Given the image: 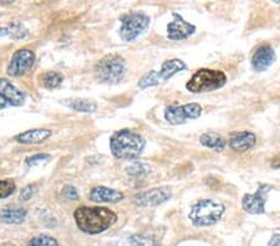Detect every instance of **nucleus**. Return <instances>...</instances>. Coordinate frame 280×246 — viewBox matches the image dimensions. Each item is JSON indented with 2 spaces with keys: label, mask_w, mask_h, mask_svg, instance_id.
Here are the masks:
<instances>
[{
  "label": "nucleus",
  "mask_w": 280,
  "mask_h": 246,
  "mask_svg": "<svg viewBox=\"0 0 280 246\" xmlns=\"http://www.w3.org/2000/svg\"><path fill=\"white\" fill-rule=\"evenodd\" d=\"M125 246H160L158 242L149 235H133L128 237Z\"/></svg>",
  "instance_id": "23"
},
{
  "label": "nucleus",
  "mask_w": 280,
  "mask_h": 246,
  "mask_svg": "<svg viewBox=\"0 0 280 246\" xmlns=\"http://www.w3.org/2000/svg\"><path fill=\"white\" fill-rule=\"evenodd\" d=\"M271 167H273V168H280V156L275 157V158L271 161Z\"/></svg>",
  "instance_id": "30"
},
{
  "label": "nucleus",
  "mask_w": 280,
  "mask_h": 246,
  "mask_svg": "<svg viewBox=\"0 0 280 246\" xmlns=\"http://www.w3.org/2000/svg\"><path fill=\"white\" fill-rule=\"evenodd\" d=\"M8 106V102L5 101L4 97L2 96V93H0V109L2 108H5V107Z\"/></svg>",
  "instance_id": "31"
},
{
  "label": "nucleus",
  "mask_w": 280,
  "mask_h": 246,
  "mask_svg": "<svg viewBox=\"0 0 280 246\" xmlns=\"http://www.w3.org/2000/svg\"><path fill=\"white\" fill-rule=\"evenodd\" d=\"M187 69V65L184 64L182 60L173 59L168 60V61L163 62L162 67L160 71L152 70L149 74H146L144 77L139 80L138 87L139 88H147L152 87V86H157L160 83H165L170 80L172 76L178 74L179 71H183Z\"/></svg>",
  "instance_id": "6"
},
{
  "label": "nucleus",
  "mask_w": 280,
  "mask_h": 246,
  "mask_svg": "<svg viewBox=\"0 0 280 246\" xmlns=\"http://www.w3.org/2000/svg\"><path fill=\"white\" fill-rule=\"evenodd\" d=\"M51 135L50 130H30L20 133L17 137V141L23 145H38L51 137Z\"/></svg>",
  "instance_id": "17"
},
{
  "label": "nucleus",
  "mask_w": 280,
  "mask_h": 246,
  "mask_svg": "<svg viewBox=\"0 0 280 246\" xmlns=\"http://www.w3.org/2000/svg\"><path fill=\"white\" fill-rule=\"evenodd\" d=\"M0 35L9 36L13 40H19L28 35V30L20 23H12L4 28H0Z\"/></svg>",
  "instance_id": "20"
},
{
  "label": "nucleus",
  "mask_w": 280,
  "mask_h": 246,
  "mask_svg": "<svg viewBox=\"0 0 280 246\" xmlns=\"http://www.w3.org/2000/svg\"><path fill=\"white\" fill-rule=\"evenodd\" d=\"M275 61V52L271 46H260L252 57V66L255 71H265Z\"/></svg>",
  "instance_id": "13"
},
{
  "label": "nucleus",
  "mask_w": 280,
  "mask_h": 246,
  "mask_svg": "<svg viewBox=\"0 0 280 246\" xmlns=\"http://www.w3.org/2000/svg\"><path fill=\"white\" fill-rule=\"evenodd\" d=\"M28 246H59L56 240L47 235H39L29 241Z\"/></svg>",
  "instance_id": "24"
},
{
  "label": "nucleus",
  "mask_w": 280,
  "mask_h": 246,
  "mask_svg": "<svg viewBox=\"0 0 280 246\" xmlns=\"http://www.w3.org/2000/svg\"><path fill=\"white\" fill-rule=\"evenodd\" d=\"M268 246H280V235H273V237H271L270 241H269Z\"/></svg>",
  "instance_id": "29"
},
{
  "label": "nucleus",
  "mask_w": 280,
  "mask_h": 246,
  "mask_svg": "<svg viewBox=\"0 0 280 246\" xmlns=\"http://www.w3.org/2000/svg\"><path fill=\"white\" fill-rule=\"evenodd\" d=\"M90 199L96 203H117L123 199V193L106 187H96L90 193Z\"/></svg>",
  "instance_id": "16"
},
{
  "label": "nucleus",
  "mask_w": 280,
  "mask_h": 246,
  "mask_svg": "<svg viewBox=\"0 0 280 246\" xmlns=\"http://www.w3.org/2000/svg\"><path fill=\"white\" fill-rule=\"evenodd\" d=\"M144 138L132 131L122 130L113 133L110 140V147L113 156L118 159H136L144 151Z\"/></svg>",
  "instance_id": "2"
},
{
  "label": "nucleus",
  "mask_w": 280,
  "mask_h": 246,
  "mask_svg": "<svg viewBox=\"0 0 280 246\" xmlns=\"http://www.w3.org/2000/svg\"><path fill=\"white\" fill-rule=\"evenodd\" d=\"M15 182L13 179L0 180V199L10 197L15 192Z\"/></svg>",
  "instance_id": "25"
},
{
  "label": "nucleus",
  "mask_w": 280,
  "mask_h": 246,
  "mask_svg": "<svg viewBox=\"0 0 280 246\" xmlns=\"http://www.w3.org/2000/svg\"><path fill=\"white\" fill-rule=\"evenodd\" d=\"M270 189L269 185L261 184L254 194H245L242 201L243 209L249 214H263L265 211L266 194Z\"/></svg>",
  "instance_id": "11"
},
{
  "label": "nucleus",
  "mask_w": 280,
  "mask_h": 246,
  "mask_svg": "<svg viewBox=\"0 0 280 246\" xmlns=\"http://www.w3.org/2000/svg\"><path fill=\"white\" fill-rule=\"evenodd\" d=\"M257 143V137L252 132H237L233 133L229 141V146L233 151L245 152L253 148Z\"/></svg>",
  "instance_id": "15"
},
{
  "label": "nucleus",
  "mask_w": 280,
  "mask_h": 246,
  "mask_svg": "<svg viewBox=\"0 0 280 246\" xmlns=\"http://www.w3.org/2000/svg\"><path fill=\"white\" fill-rule=\"evenodd\" d=\"M76 224L86 234H100L117 221V215L107 208L81 206L74 213Z\"/></svg>",
  "instance_id": "1"
},
{
  "label": "nucleus",
  "mask_w": 280,
  "mask_h": 246,
  "mask_svg": "<svg viewBox=\"0 0 280 246\" xmlns=\"http://www.w3.org/2000/svg\"><path fill=\"white\" fill-rule=\"evenodd\" d=\"M171 197H172V192L168 187L153 188L134 195L133 203L139 206H156L170 200Z\"/></svg>",
  "instance_id": "10"
},
{
  "label": "nucleus",
  "mask_w": 280,
  "mask_h": 246,
  "mask_svg": "<svg viewBox=\"0 0 280 246\" xmlns=\"http://www.w3.org/2000/svg\"><path fill=\"white\" fill-rule=\"evenodd\" d=\"M49 158H50V156L46 153L35 154V156H33V157H30V158L26 159V164H28V166H35V164L40 163V162L47 161Z\"/></svg>",
  "instance_id": "27"
},
{
  "label": "nucleus",
  "mask_w": 280,
  "mask_h": 246,
  "mask_svg": "<svg viewBox=\"0 0 280 246\" xmlns=\"http://www.w3.org/2000/svg\"><path fill=\"white\" fill-rule=\"evenodd\" d=\"M173 22L167 25V36L170 40H184L195 33V26L189 24L179 14L173 13Z\"/></svg>",
  "instance_id": "12"
},
{
  "label": "nucleus",
  "mask_w": 280,
  "mask_h": 246,
  "mask_svg": "<svg viewBox=\"0 0 280 246\" xmlns=\"http://www.w3.org/2000/svg\"><path fill=\"white\" fill-rule=\"evenodd\" d=\"M125 60L116 54L106 55L95 66V75L97 80L104 83L120 82L125 76Z\"/></svg>",
  "instance_id": "5"
},
{
  "label": "nucleus",
  "mask_w": 280,
  "mask_h": 246,
  "mask_svg": "<svg viewBox=\"0 0 280 246\" xmlns=\"http://www.w3.org/2000/svg\"><path fill=\"white\" fill-rule=\"evenodd\" d=\"M227 83V76L219 70L200 69L192 76L186 87L192 93L211 92L223 87Z\"/></svg>",
  "instance_id": "4"
},
{
  "label": "nucleus",
  "mask_w": 280,
  "mask_h": 246,
  "mask_svg": "<svg viewBox=\"0 0 280 246\" xmlns=\"http://www.w3.org/2000/svg\"><path fill=\"white\" fill-rule=\"evenodd\" d=\"M26 210L17 206H8L0 211V221L5 224H20L25 220Z\"/></svg>",
  "instance_id": "18"
},
{
  "label": "nucleus",
  "mask_w": 280,
  "mask_h": 246,
  "mask_svg": "<svg viewBox=\"0 0 280 246\" xmlns=\"http://www.w3.org/2000/svg\"><path fill=\"white\" fill-rule=\"evenodd\" d=\"M200 143H202L204 147L216 149V151H223L226 147V141L216 132H207L204 135L200 136L199 138Z\"/></svg>",
  "instance_id": "19"
},
{
  "label": "nucleus",
  "mask_w": 280,
  "mask_h": 246,
  "mask_svg": "<svg viewBox=\"0 0 280 246\" xmlns=\"http://www.w3.org/2000/svg\"><path fill=\"white\" fill-rule=\"evenodd\" d=\"M35 62V55L31 50H18L13 55L10 64L8 66V75L13 77H19L29 71Z\"/></svg>",
  "instance_id": "9"
},
{
  "label": "nucleus",
  "mask_w": 280,
  "mask_h": 246,
  "mask_svg": "<svg viewBox=\"0 0 280 246\" xmlns=\"http://www.w3.org/2000/svg\"><path fill=\"white\" fill-rule=\"evenodd\" d=\"M0 93L8 102V104H12V106H23L25 102L24 93L18 90L13 83H10V81H8L7 78L0 80Z\"/></svg>",
  "instance_id": "14"
},
{
  "label": "nucleus",
  "mask_w": 280,
  "mask_h": 246,
  "mask_svg": "<svg viewBox=\"0 0 280 246\" xmlns=\"http://www.w3.org/2000/svg\"><path fill=\"white\" fill-rule=\"evenodd\" d=\"M61 194L62 197L67 199V200H78L79 197H80L78 189H76L75 187H73V185H65V187L62 188Z\"/></svg>",
  "instance_id": "26"
},
{
  "label": "nucleus",
  "mask_w": 280,
  "mask_h": 246,
  "mask_svg": "<svg viewBox=\"0 0 280 246\" xmlns=\"http://www.w3.org/2000/svg\"><path fill=\"white\" fill-rule=\"evenodd\" d=\"M62 80H64L62 75L55 71L45 72V74L41 75L40 77L41 85H43L45 88H47V90H54V88H57L62 83Z\"/></svg>",
  "instance_id": "21"
},
{
  "label": "nucleus",
  "mask_w": 280,
  "mask_h": 246,
  "mask_svg": "<svg viewBox=\"0 0 280 246\" xmlns=\"http://www.w3.org/2000/svg\"><path fill=\"white\" fill-rule=\"evenodd\" d=\"M202 114V107L198 103H188L183 106H170L165 111L166 121L171 125H182L187 119H195Z\"/></svg>",
  "instance_id": "8"
},
{
  "label": "nucleus",
  "mask_w": 280,
  "mask_h": 246,
  "mask_svg": "<svg viewBox=\"0 0 280 246\" xmlns=\"http://www.w3.org/2000/svg\"><path fill=\"white\" fill-rule=\"evenodd\" d=\"M122 26L120 29V36L123 41H133L138 38L150 25V18L144 13H131L122 18Z\"/></svg>",
  "instance_id": "7"
},
{
  "label": "nucleus",
  "mask_w": 280,
  "mask_h": 246,
  "mask_svg": "<svg viewBox=\"0 0 280 246\" xmlns=\"http://www.w3.org/2000/svg\"><path fill=\"white\" fill-rule=\"evenodd\" d=\"M66 104L78 112H95L97 109V104L95 102L86 99H71Z\"/></svg>",
  "instance_id": "22"
},
{
  "label": "nucleus",
  "mask_w": 280,
  "mask_h": 246,
  "mask_svg": "<svg viewBox=\"0 0 280 246\" xmlns=\"http://www.w3.org/2000/svg\"><path fill=\"white\" fill-rule=\"evenodd\" d=\"M224 211L226 208L219 201L203 199L192 206L188 218L195 226H211L221 220Z\"/></svg>",
  "instance_id": "3"
},
{
  "label": "nucleus",
  "mask_w": 280,
  "mask_h": 246,
  "mask_svg": "<svg viewBox=\"0 0 280 246\" xmlns=\"http://www.w3.org/2000/svg\"><path fill=\"white\" fill-rule=\"evenodd\" d=\"M34 193H35V185H26L25 188H23L20 192V198L22 200H30L33 198Z\"/></svg>",
  "instance_id": "28"
}]
</instances>
